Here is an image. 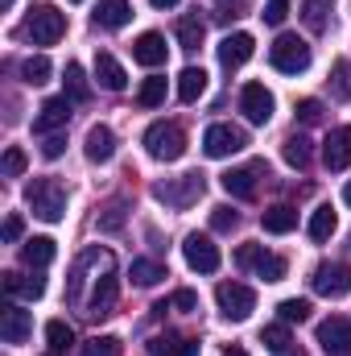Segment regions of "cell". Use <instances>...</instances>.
Returning <instances> with one entry per match:
<instances>
[{"label": "cell", "instance_id": "obj_43", "mask_svg": "<svg viewBox=\"0 0 351 356\" xmlns=\"http://www.w3.org/2000/svg\"><path fill=\"white\" fill-rule=\"evenodd\" d=\"M335 95L339 99H351V63H335Z\"/></svg>", "mask_w": 351, "mask_h": 356}, {"label": "cell", "instance_id": "obj_38", "mask_svg": "<svg viewBox=\"0 0 351 356\" xmlns=\"http://www.w3.org/2000/svg\"><path fill=\"white\" fill-rule=\"evenodd\" d=\"M252 273H257V277H264V282H281V277H285V257H277V253H264Z\"/></svg>", "mask_w": 351, "mask_h": 356}, {"label": "cell", "instance_id": "obj_54", "mask_svg": "<svg viewBox=\"0 0 351 356\" xmlns=\"http://www.w3.org/2000/svg\"><path fill=\"white\" fill-rule=\"evenodd\" d=\"M343 203H348V207H351V182H348V186H343Z\"/></svg>", "mask_w": 351, "mask_h": 356}, {"label": "cell", "instance_id": "obj_40", "mask_svg": "<svg viewBox=\"0 0 351 356\" xmlns=\"http://www.w3.org/2000/svg\"><path fill=\"white\" fill-rule=\"evenodd\" d=\"M25 166H29L25 149H17V145H12V149H4V175H8V178H21V175H25Z\"/></svg>", "mask_w": 351, "mask_h": 356}, {"label": "cell", "instance_id": "obj_33", "mask_svg": "<svg viewBox=\"0 0 351 356\" xmlns=\"http://www.w3.org/2000/svg\"><path fill=\"white\" fill-rule=\"evenodd\" d=\"M261 344H264L273 356H277V353H289V348H293V340H289V327H285V323H273V327H264V332H261Z\"/></svg>", "mask_w": 351, "mask_h": 356}, {"label": "cell", "instance_id": "obj_20", "mask_svg": "<svg viewBox=\"0 0 351 356\" xmlns=\"http://www.w3.org/2000/svg\"><path fill=\"white\" fill-rule=\"evenodd\" d=\"M132 58H137L141 67H162V63H166V38H162V33H141V38L132 42Z\"/></svg>", "mask_w": 351, "mask_h": 356}, {"label": "cell", "instance_id": "obj_49", "mask_svg": "<svg viewBox=\"0 0 351 356\" xmlns=\"http://www.w3.org/2000/svg\"><path fill=\"white\" fill-rule=\"evenodd\" d=\"M21 232H25V220H21V216H8V220H4V241L12 245V241H21Z\"/></svg>", "mask_w": 351, "mask_h": 356}, {"label": "cell", "instance_id": "obj_47", "mask_svg": "<svg viewBox=\"0 0 351 356\" xmlns=\"http://www.w3.org/2000/svg\"><path fill=\"white\" fill-rule=\"evenodd\" d=\"M170 307L190 315V311H198V294H194V290H178L174 298H170Z\"/></svg>", "mask_w": 351, "mask_h": 356}, {"label": "cell", "instance_id": "obj_21", "mask_svg": "<svg viewBox=\"0 0 351 356\" xmlns=\"http://www.w3.org/2000/svg\"><path fill=\"white\" fill-rule=\"evenodd\" d=\"M128 17H132L128 0H99V8H95V25L99 29H124Z\"/></svg>", "mask_w": 351, "mask_h": 356}, {"label": "cell", "instance_id": "obj_17", "mask_svg": "<svg viewBox=\"0 0 351 356\" xmlns=\"http://www.w3.org/2000/svg\"><path fill=\"white\" fill-rule=\"evenodd\" d=\"M83 154H87V162H112V154H116V133H112L108 124H91Z\"/></svg>", "mask_w": 351, "mask_h": 356}, {"label": "cell", "instance_id": "obj_23", "mask_svg": "<svg viewBox=\"0 0 351 356\" xmlns=\"http://www.w3.org/2000/svg\"><path fill=\"white\" fill-rule=\"evenodd\" d=\"M264 232H273V236H285V232H293L298 228V211L289 207V203H277V207H268L261 216Z\"/></svg>", "mask_w": 351, "mask_h": 356}, {"label": "cell", "instance_id": "obj_16", "mask_svg": "<svg viewBox=\"0 0 351 356\" xmlns=\"http://www.w3.org/2000/svg\"><path fill=\"white\" fill-rule=\"evenodd\" d=\"M252 50H257L252 33H228V38L219 42V63H223L228 71H236V67H244V63L252 58Z\"/></svg>", "mask_w": 351, "mask_h": 356}, {"label": "cell", "instance_id": "obj_9", "mask_svg": "<svg viewBox=\"0 0 351 356\" xmlns=\"http://www.w3.org/2000/svg\"><path fill=\"white\" fill-rule=\"evenodd\" d=\"M182 257H186V266L198 269V273H215V269H219V245H215L211 236L190 232V236L182 241Z\"/></svg>", "mask_w": 351, "mask_h": 356}, {"label": "cell", "instance_id": "obj_39", "mask_svg": "<svg viewBox=\"0 0 351 356\" xmlns=\"http://www.w3.org/2000/svg\"><path fill=\"white\" fill-rule=\"evenodd\" d=\"M17 294H25V298L37 302V298L46 294V277H42L37 269H33V277H21V273H17Z\"/></svg>", "mask_w": 351, "mask_h": 356}, {"label": "cell", "instance_id": "obj_11", "mask_svg": "<svg viewBox=\"0 0 351 356\" xmlns=\"http://www.w3.org/2000/svg\"><path fill=\"white\" fill-rule=\"evenodd\" d=\"M323 166L335 170V175L351 166V124H339V129L327 133V141H323Z\"/></svg>", "mask_w": 351, "mask_h": 356}, {"label": "cell", "instance_id": "obj_53", "mask_svg": "<svg viewBox=\"0 0 351 356\" xmlns=\"http://www.w3.org/2000/svg\"><path fill=\"white\" fill-rule=\"evenodd\" d=\"M223 356H248V353H244V348H228Z\"/></svg>", "mask_w": 351, "mask_h": 356}, {"label": "cell", "instance_id": "obj_8", "mask_svg": "<svg viewBox=\"0 0 351 356\" xmlns=\"http://www.w3.org/2000/svg\"><path fill=\"white\" fill-rule=\"evenodd\" d=\"M248 145V137H244V129H236V124H211L207 133H203V154L207 158H232V154H240Z\"/></svg>", "mask_w": 351, "mask_h": 356}, {"label": "cell", "instance_id": "obj_1", "mask_svg": "<svg viewBox=\"0 0 351 356\" xmlns=\"http://www.w3.org/2000/svg\"><path fill=\"white\" fill-rule=\"evenodd\" d=\"M25 203H29L33 216L46 220V224H58V220L67 216V191H62V182H54V178L29 182V186H25Z\"/></svg>", "mask_w": 351, "mask_h": 356}, {"label": "cell", "instance_id": "obj_34", "mask_svg": "<svg viewBox=\"0 0 351 356\" xmlns=\"http://www.w3.org/2000/svg\"><path fill=\"white\" fill-rule=\"evenodd\" d=\"M137 104H141V108H157V104H166V79H157V75L145 79L141 91H137Z\"/></svg>", "mask_w": 351, "mask_h": 356}, {"label": "cell", "instance_id": "obj_19", "mask_svg": "<svg viewBox=\"0 0 351 356\" xmlns=\"http://www.w3.org/2000/svg\"><path fill=\"white\" fill-rule=\"evenodd\" d=\"M149 356H198V340H186L178 332H162L149 340Z\"/></svg>", "mask_w": 351, "mask_h": 356}, {"label": "cell", "instance_id": "obj_48", "mask_svg": "<svg viewBox=\"0 0 351 356\" xmlns=\"http://www.w3.org/2000/svg\"><path fill=\"white\" fill-rule=\"evenodd\" d=\"M62 149H67V137H58V133H50L46 137V145H42V154L54 162V158H62Z\"/></svg>", "mask_w": 351, "mask_h": 356}, {"label": "cell", "instance_id": "obj_7", "mask_svg": "<svg viewBox=\"0 0 351 356\" xmlns=\"http://www.w3.org/2000/svg\"><path fill=\"white\" fill-rule=\"evenodd\" d=\"M310 286L323 298H343V294H351V266L348 261H323V266L314 269Z\"/></svg>", "mask_w": 351, "mask_h": 356}, {"label": "cell", "instance_id": "obj_57", "mask_svg": "<svg viewBox=\"0 0 351 356\" xmlns=\"http://www.w3.org/2000/svg\"><path fill=\"white\" fill-rule=\"evenodd\" d=\"M46 356H62V353H46Z\"/></svg>", "mask_w": 351, "mask_h": 356}, {"label": "cell", "instance_id": "obj_14", "mask_svg": "<svg viewBox=\"0 0 351 356\" xmlns=\"http://www.w3.org/2000/svg\"><path fill=\"white\" fill-rule=\"evenodd\" d=\"M67 120H71V95H54V99H46V104L37 108L33 133H54V129H62Z\"/></svg>", "mask_w": 351, "mask_h": 356}, {"label": "cell", "instance_id": "obj_27", "mask_svg": "<svg viewBox=\"0 0 351 356\" xmlns=\"http://www.w3.org/2000/svg\"><path fill=\"white\" fill-rule=\"evenodd\" d=\"M335 228H339V216L331 211V203H323V207L310 216V241H331Z\"/></svg>", "mask_w": 351, "mask_h": 356}, {"label": "cell", "instance_id": "obj_42", "mask_svg": "<svg viewBox=\"0 0 351 356\" xmlns=\"http://www.w3.org/2000/svg\"><path fill=\"white\" fill-rule=\"evenodd\" d=\"M236 224H240V216H236L232 207H211V228H215V232H232Z\"/></svg>", "mask_w": 351, "mask_h": 356}, {"label": "cell", "instance_id": "obj_36", "mask_svg": "<svg viewBox=\"0 0 351 356\" xmlns=\"http://www.w3.org/2000/svg\"><path fill=\"white\" fill-rule=\"evenodd\" d=\"M277 315H281V323H306L310 319V302L306 298H285L277 307Z\"/></svg>", "mask_w": 351, "mask_h": 356}, {"label": "cell", "instance_id": "obj_55", "mask_svg": "<svg viewBox=\"0 0 351 356\" xmlns=\"http://www.w3.org/2000/svg\"><path fill=\"white\" fill-rule=\"evenodd\" d=\"M277 356H302V353H298V348H289V353H277Z\"/></svg>", "mask_w": 351, "mask_h": 356}, {"label": "cell", "instance_id": "obj_10", "mask_svg": "<svg viewBox=\"0 0 351 356\" xmlns=\"http://www.w3.org/2000/svg\"><path fill=\"white\" fill-rule=\"evenodd\" d=\"M240 112L248 116V124H268L273 120V91L264 83H244L240 91Z\"/></svg>", "mask_w": 351, "mask_h": 356}, {"label": "cell", "instance_id": "obj_28", "mask_svg": "<svg viewBox=\"0 0 351 356\" xmlns=\"http://www.w3.org/2000/svg\"><path fill=\"white\" fill-rule=\"evenodd\" d=\"M174 33H178V46H182V50H198L203 38H207V25H203L198 17H182Z\"/></svg>", "mask_w": 351, "mask_h": 356}, {"label": "cell", "instance_id": "obj_31", "mask_svg": "<svg viewBox=\"0 0 351 356\" xmlns=\"http://www.w3.org/2000/svg\"><path fill=\"white\" fill-rule=\"evenodd\" d=\"M128 277H132L137 286H157V282L166 277V266H162V261H149V257H141V261H132Z\"/></svg>", "mask_w": 351, "mask_h": 356}, {"label": "cell", "instance_id": "obj_13", "mask_svg": "<svg viewBox=\"0 0 351 356\" xmlns=\"http://www.w3.org/2000/svg\"><path fill=\"white\" fill-rule=\"evenodd\" d=\"M257 175H268V166H264V162L240 166V170H228L219 182H223V191H228V195H236V199H252V195H257Z\"/></svg>", "mask_w": 351, "mask_h": 356}, {"label": "cell", "instance_id": "obj_30", "mask_svg": "<svg viewBox=\"0 0 351 356\" xmlns=\"http://www.w3.org/2000/svg\"><path fill=\"white\" fill-rule=\"evenodd\" d=\"M46 340H50V353H71V344H75V332H71V323H62V319H50L46 323Z\"/></svg>", "mask_w": 351, "mask_h": 356}, {"label": "cell", "instance_id": "obj_41", "mask_svg": "<svg viewBox=\"0 0 351 356\" xmlns=\"http://www.w3.org/2000/svg\"><path fill=\"white\" fill-rule=\"evenodd\" d=\"M99 228H103V232H120V228H124V203H120V199L99 216Z\"/></svg>", "mask_w": 351, "mask_h": 356}, {"label": "cell", "instance_id": "obj_32", "mask_svg": "<svg viewBox=\"0 0 351 356\" xmlns=\"http://www.w3.org/2000/svg\"><path fill=\"white\" fill-rule=\"evenodd\" d=\"M327 13H331V0H306L302 4V21L310 33H323L327 29Z\"/></svg>", "mask_w": 351, "mask_h": 356}, {"label": "cell", "instance_id": "obj_12", "mask_svg": "<svg viewBox=\"0 0 351 356\" xmlns=\"http://www.w3.org/2000/svg\"><path fill=\"white\" fill-rule=\"evenodd\" d=\"M29 332H33V315L21 311L17 302H8V307L0 311V336H4V344H25Z\"/></svg>", "mask_w": 351, "mask_h": 356}, {"label": "cell", "instance_id": "obj_24", "mask_svg": "<svg viewBox=\"0 0 351 356\" xmlns=\"http://www.w3.org/2000/svg\"><path fill=\"white\" fill-rule=\"evenodd\" d=\"M203 91H207V71H203V67H186V71L178 75V99H182V104H194Z\"/></svg>", "mask_w": 351, "mask_h": 356}, {"label": "cell", "instance_id": "obj_4", "mask_svg": "<svg viewBox=\"0 0 351 356\" xmlns=\"http://www.w3.org/2000/svg\"><path fill=\"white\" fill-rule=\"evenodd\" d=\"M268 63L281 71V75H302L310 67V46L298 38V33H281L273 46H268Z\"/></svg>", "mask_w": 351, "mask_h": 356}, {"label": "cell", "instance_id": "obj_37", "mask_svg": "<svg viewBox=\"0 0 351 356\" xmlns=\"http://www.w3.org/2000/svg\"><path fill=\"white\" fill-rule=\"evenodd\" d=\"M83 356H124V344L116 336H95L83 344Z\"/></svg>", "mask_w": 351, "mask_h": 356}, {"label": "cell", "instance_id": "obj_25", "mask_svg": "<svg viewBox=\"0 0 351 356\" xmlns=\"http://www.w3.org/2000/svg\"><path fill=\"white\" fill-rule=\"evenodd\" d=\"M21 257H25L29 269H46L50 261H54V241H50V236H33V241H25Z\"/></svg>", "mask_w": 351, "mask_h": 356}, {"label": "cell", "instance_id": "obj_3", "mask_svg": "<svg viewBox=\"0 0 351 356\" xmlns=\"http://www.w3.org/2000/svg\"><path fill=\"white\" fill-rule=\"evenodd\" d=\"M62 33H67V17H62L54 4H37V8H29L25 38H29L33 46H54Z\"/></svg>", "mask_w": 351, "mask_h": 356}, {"label": "cell", "instance_id": "obj_58", "mask_svg": "<svg viewBox=\"0 0 351 356\" xmlns=\"http://www.w3.org/2000/svg\"><path fill=\"white\" fill-rule=\"evenodd\" d=\"M339 356H351V348H348V353H339Z\"/></svg>", "mask_w": 351, "mask_h": 356}, {"label": "cell", "instance_id": "obj_5", "mask_svg": "<svg viewBox=\"0 0 351 356\" xmlns=\"http://www.w3.org/2000/svg\"><path fill=\"white\" fill-rule=\"evenodd\" d=\"M215 302H219L223 319H232V323H244V319L257 311V290H252V286H244V282H219V290H215Z\"/></svg>", "mask_w": 351, "mask_h": 356}, {"label": "cell", "instance_id": "obj_15", "mask_svg": "<svg viewBox=\"0 0 351 356\" xmlns=\"http://www.w3.org/2000/svg\"><path fill=\"white\" fill-rule=\"evenodd\" d=\"M318 344H323L331 356L348 353V348H351V323L343 319V315H331V319H323V323H318Z\"/></svg>", "mask_w": 351, "mask_h": 356}, {"label": "cell", "instance_id": "obj_51", "mask_svg": "<svg viewBox=\"0 0 351 356\" xmlns=\"http://www.w3.org/2000/svg\"><path fill=\"white\" fill-rule=\"evenodd\" d=\"M4 294H17V273H4Z\"/></svg>", "mask_w": 351, "mask_h": 356}, {"label": "cell", "instance_id": "obj_18", "mask_svg": "<svg viewBox=\"0 0 351 356\" xmlns=\"http://www.w3.org/2000/svg\"><path fill=\"white\" fill-rule=\"evenodd\" d=\"M112 302H116V273L108 269V273L95 282V290H91L87 315H91V319H103V315H112Z\"/></svg>", "mask_w": 351, "mask_h": 356}, {"label": "cell", "instance_id": "obj_52", "mask_svg": "<svg viewBox=\"0 0 351 356\" xmlns=\"http://www.w3.org/2000/svg\"><path fill=\"white\" fill-rule=\"evenodd\" d=\"M153 8H174V4H182V0H149Z\"/></svg>", "mask_w": 351, "mask_h": 356}, {"label": "cell", "instance_id": "obj_44", "mask_svg": "<svg viewBox=\"0 0 351 356\" xmlns=\"http://www.w3.org/2000/svg\"><path fill=\"white\" fill-rule=\"evenodd\" d=\"M261 257H264V245H240V249H236V266L240 269H257Z\"/></svg>", "mask_w": 351, "mask_h": 356}, {"label": "cell", "instance_id": "obj_46", "mask_svg": "<svg viewBox=\"0 0 351 356\" xmlns=\"http://www.w3.org/2000/svg\"><path fill=\"white\" fill-rule=\"evenodd\" d=\"M261 17L268 21V25H281V21L289 17V0H268V4H264V13H261Z\"/></svg>", "mask_w": 351, "mask_h": 356}, {"label": "cell", "instance_id": "obj_26", "mask_svg": "<svg viewBox=\"0 0 351 356\" xmlns=\"http://www.w3.org/2000/svg\"><path fill=\"white\" fill-rule=\"evenodd\" d=\"M285 162L293 166V170H306L310 166V158H314V145H310V137H302V133H293V137H285Z\"/></svg>", "mask_w": 351, "mask_h": 356}, {"label": "cell", "instance_id": "obj_22", "mask_svg": "<svg viewBox=\"0 0 351 356\" xmlns=\"http://www.w3.org/2000/svg\"><path fill=\"white\" fill-rule=\"evenodd\" d=\"M95 79H99V88H108V91L128 88V75H124V67L112 54H95Z\"/></svg>", "mask_w": 351, "mask_h": 356}, {"label": "cell", "instance_id": "obj_50", "mask_svg": "<svg viewBox=\"0 0 351 356\" xmlns=\"http://www.w3.org/2000/svg\"><path fill=\"white\" fill-rule=\"evenodd\" d=\"M219 4V17H240L248 8V0H215Z\"/></svg>", "mask_w": 351, "mask_h": 356}, {"label": "cell", "instance_id": "obj_29", "mask_svg": "<svg viewBox=\"0 0 351 356\" xmlns=\"http://www.w3.org/2000/svg\"><path fill=\"white\" fill-rule=\"evenodd\" d=\"M50 71H54V67H50V58H46V54H33V58H25V63H21V75H25V83H29V88L50 83Z\"/></svg>", "mask_w": 351, "mask_h": 356}, {"label": "cell", "instance_id": "obj_59", "mask_svg": "<svg viewBox=\"0 0 351 356\" xmlns=\"http://www.w3.org/2000/svg\"><path fill=\"white\" fill-rule=\"evenodd\" d=\"M71 4H79V0H71Z\"/></svg>", "mask_w": 351, "mask_h": 356}, {"label": "cell", "instance_id": "obj_35", "mask_svg": "<svg viewBox=\"0 0 351 356\" xmlns=\"http://www.w3.org/2000/svg\"><path fill=\"white\" fill-rule=\"evenodd\" d=\"M62 83H67V95H71V99H87V95H91L87 75H83V67H79V63H67V79H62Z\"/></svg>", "mask_w": 351, "mask_h": 356}, {"label": "cell", "instance_id": "obj_2", "mask_svg": "<svg viewBox=\"0 0 351 356\" xmlns=\"http://www.w3.org/2000/svg\"><path fill=\"white\" fill-rule=\"evenodd\" d=\"M145 149L157 162H178L186 154V133L178 124H170V120H157V124L145 129Z\"/></svg>", "mask_w": 351, "mask_h": 356}, {"label": "cell", "instance_id": "obj_6", "mask_svg": "<svg viewBox=\"0 0 351 356\" xmlns=\"http://www.w3.org/2000/svg\"><path fill=\"white\" fill-rule=\"evenodd\" d=\"M203 191H207L203 175H182L174 182H157L153 186V199H162L166 207H190V203L203 199Z\"/></svg>", "mask_w": 351, "mask_h": 356}, {"label": "cell", "instance_id": "obj_45", "mask_svg": "<svg viewBox=\"0 0 351 356\" xmlns=\"http://www.w3.org/2000/svg\"><path fill=\"white\" fill-rule=\"evenodd\" d=\"M298 120L302 124H318L323 120V104L318 99H298Z\"/></svg>", "mask_w": 351, "mask_h": 356}, {"label": "cell", "instance_id": "obj_56", "mask_svg": "<svg viewBox=\"0 0 351 356\" xmlns=\"http://www.w3.org/2000/svg\"><path fill=\"white\" fill-rule=\"evenodd\" d=\"M0 8H12V0H0Z\"/></svg>", "mask_w": 351, "mask_h": 356}]
</instances>
